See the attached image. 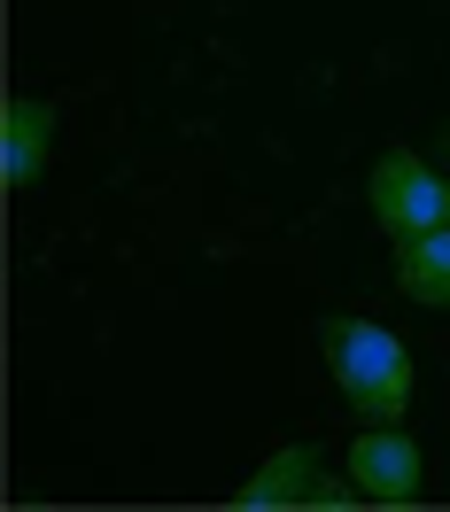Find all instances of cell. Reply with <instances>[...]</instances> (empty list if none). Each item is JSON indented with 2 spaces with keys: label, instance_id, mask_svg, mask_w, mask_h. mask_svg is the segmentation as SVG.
Returning a JSON list of instances; mask_svg holds the SVG:
<instances>
[{
  "label": "cell",
  "instance_id": "obj_1",
  "mask_svg": "<svg viewBox=\"0 0 450 512\" xmlns=\"http://www.w3.org/2000/svg\"><path fill=\"white\" fill-rule=\"evenodd\" d=\"M319 357H326V381L342 388V404H350L357 419H404L412 412L419 365H412V350H404L396 326L326 311L319 319Z\"/></svg>",
  "mask_w": 450,
  "mask_h": 512
},
{
  "label": "cell",
  "instance_id": "obj_2",
  "mask_svg": "<svg viewBox=\"0 0 450 512\" xmlns=\"http://www.w3.org/2000/svg\"><path fill=\"white\" fill-rule=\"evenodd\" d=\"M365 210L388 241L435 233V225H450V171H435L419 148H381V163L365 171Z\"/></svg>",
  "mask_w": 450,
  "mask_h": 512
},
{
  "label": "cell",
  "instance_id": "obj_3",
  "mask_svg": "<svg viewBox=\"0 0 450 512\" xmlns=\"http://www.w3.org/2000/svg\"><path fill=\"white\" fill-rule=\"evenodd\" d=\"M350 481L365 489V505H419L427 497V450L404 419H365V435L350 443Z\"/></svg>",
  "mask_w": 450,
  "mask_h": 512
},
{
  "label": "cell",
  "instance_id": "obj_4",
  "mask_svg": "<svg viewBox=\"0 0 450 512\" xmlns=\"http://www.w3.org/2000/svg\"><path fill=\"white\" fill-rule=\"evenodd\" d=\"M55 132H63V101L47 94H16L0 109V179H8V194L39 187V171L55 163Z\"/></svg>",
  "mask_w": 450,
  "mask_h": 512
},
{
  "label": "cell",
  "instance_id": "obj_5",
  "mask_svg": "<svg viewBox=\"0 0 450 512\" xmlns=\"http://www.w3.org/2000/svg\"><path fill=\"white\" fill-rule=\"evenodd\" d=\"M326 481V450L319 443H280L272 458H257V474L233 489L241 512H311V489Z\"/></svg>",
  "mask_w": 450,
  "mask_h": 512
},
{
  "label": "cell",
  "instance_id": "obj_6",
  "mask_svg": "<svg viewBox=\"0 0 450 512\" xmlns=\"http://www.w3.org/2000/svg\"><path fill=\"white\" fill-rule=\"evenodd\" d=\"M388 272H396L404 303H419V311H450V225L396 241V264H388Z\"/></svg>",
  "mask_w": 450,
  "mask_h": 512
},
{
  "label": "cell",
  "instance_id": "obj_7",
  "mask_svg": "<svg viewBox=\"0 0 450 512\" xmlns=\"http://www.w3.org/2000/svg\"><path fill=\"white\" fill-rule=\"evenodd\" d=\"M365 505V489H357L350 474H326L319 489H311V512H357Z\"/></svg>",
  "mask_w": 450,
  "mask_h": 512
}]
</instances>
